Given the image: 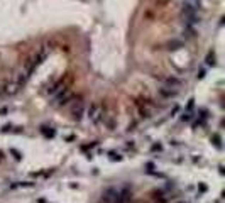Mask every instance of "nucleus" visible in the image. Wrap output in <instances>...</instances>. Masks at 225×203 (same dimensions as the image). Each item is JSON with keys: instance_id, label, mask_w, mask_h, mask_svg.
<instances>
[{"instance_id": "6", "label": "nucleus", "mask_w": 225, "mask_h": 203, "mask_svg": "<svg viewBox=\"0 0 225 203\" xmlns=\"http://www.w3.org/2000/svg\"><path fill=\"white\" fill-rule=\"evenodd\" d=\"M164 86H166V88H171L173 92H176V93H178L179 88H181V81H179V80H176V78H167Z\"/></svg>"}, {"instance_id": "10", "label": "nucleus", "mask_w": 225, "mask_h": 203, "mask_svg": "<svg viewBox=\"0 0 225 203\" xmlns=\"http://www.w3.org/2000/svg\"><path fill=\"white\" fill-rule=\"evenodd\" d=\"M42 134L46 135V137H52V135H54V130H52L51 127H42Z\"/></svg>"}, {"instance_id": "9", "label": "nucleus", "mask_w": 225, "mask_h": 203, "mask_svg": "<svg viewBox=\"0 0 225 203\" xmlns=\"http://www.w3.org/2000/svg\"><path fill=\"white\" fill-rule=\"evenodd\" d=\"M108 154H110V161H122V159H124V157H122L119 152H115V151L108 152Z\"/></svg>"}, {"instance_id": "5", "label": "nucleus", "mask_w": 225, "mask_h": 203, "mask_svg": "<svg viewBox=\"0 0 225 203\" xmlns=\"http://www.w3.org/2000/svg\"><path fill=\"white\" fill-rule=\"evenodd\" d=\"M83 112H85L83 102H78V103L73 107V110H71V114H73V119H75V120H81V117H83Z\"/></svg>"}, {"instance_id": "4", "label": "nucleus", "mask_w": 225, "mask_h": 203, "mask_svg": "<svg viewBox=\"0 0 225 203\" xmlns=\"http://www.w3.org/2000/svg\"><path fill=\"white\" fill-rule=\"evenodd\" d=\"M105 202L107 203H119L120 202V191L117 190H108L105 193Z\"/></svg>"}, {"instance_id": "13", "label": "nucleus", "mask_w": 225, "mask_h": 203, "mask_svg": "<svg viewBox=\"0 0 225 203\" xmlns=\"http://www.w3.org/2000/svg\"><path fill=\"white\" fill-rule=\"evenodd\" d=\"M178 203H188V202H178Z\"/></svg>"}, {"instance_id": "11", "label": "nucleus", "mask_w": 225, "mask_h": 203, "mask_svg": "<svg viewBox=\"0 0 225 203\" xmlns=\"http://www.w3.org/2000/svg\"><path fill=\"white\" fill-rule=\"evenodd\" d=\"M207 64H212V66L215 64V54L213 52H210L208 54V58H207Z\"/></svg>"}, {"instance_id": "3", "label": "nucleus", "mask_w": 225, "mask_h": 203, "mask_svg": "<svg viewBox=\"0 0 225 203\" xmlns=\"http://www.w3.org/2000/svg\"><path fill=\"white\" fill-rule=\"evenodd\" d=\"M22 88V85H19L17 81H12V83H7L5 86H4V93L5 95H15L19 93Z\"/></svg>"}, {"instance_id": "7", "label": "nucleus", "mask_w": 225, "mask_h": 203, "mask_svg": "<svg viewBox=\"0 0 225 203\" xmlns=\"http://www.w3.org/2000/svg\"><path fill=\"white\" fill-rule=\"evenodd\" d=\"M59 90H63V80H59V81H56L52 86H49V88H47V93L49 95H56Z\"/></svg>"}, {"instance_id": "1", "label": "nucleus", "mask_w": 225, "mask_h": 203, "mask_svg": "<svg viewBox=\"0 0 225 203\" xmlns=\"http://www.w3.org/2000/svg\"><path fill=\"white\" fill-rule=\"evenodd\" d=\"M86 115H88V119L91 124L98 125L100 122H102V119H103V107L100 103H91L88 107V110H86Z\"/></svg>"}, {"instance_id": "12", "label": "nucleus", "mask_w": 225, "mask_h": 203, "mask_svg": "<svg viewBox=\"0 0 225 203\" xmlns=\"http://www.w3.org/2000/svg\"><path fill=\"white\" fill-rule=\"evenodd\" d=\"M10 152H12V154H14V157H15L17 161H21V157H22V156H21V152H17V151H15V149H12V151H10Z\"/></svg>"}, {"instance_id": "2", "label": "nucleus", "mask_w": 225, "mask_h": 203, "mask_svg": "<svg viewBox=\"0 0 225 203\" xmlns=\"http://www.w3.org/2000/svg\"><path fill=\"white\" fill-rule=\"evenodd\" d=\"M71 98H73V92H71L69 88H63V90H59L58 93L54 95V105H58V107L66 105Z\"/></svg>"}, {"instance_id": "8", "label": "nucleus", "mask_w": 225, "mask_h": 203, "mask_svg": "<svg viewBox=\"0 0 225 203\" xmlns=\"http://www.w3.org/2000/svg\"><path fill=\"white\" fill-rule=\"evenodd\" d=\"M159 93H161V97H164V98H171V97H174V95H176V92H173L171 88L162 86V88H159Z\"/></svg>"}]
</instances>
